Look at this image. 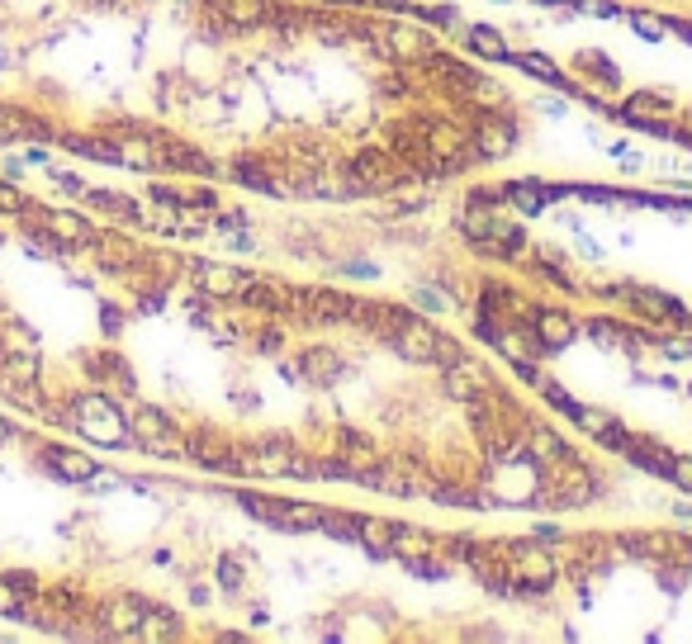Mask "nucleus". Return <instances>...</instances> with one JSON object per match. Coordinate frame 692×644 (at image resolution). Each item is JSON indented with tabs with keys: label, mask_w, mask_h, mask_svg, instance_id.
Here are the masks:
<instances>
[{
	"label": "nucleus",
	"mask_w": 692,
	"mask_h": 644,
	"mask_svg": "<svg viewBox=\"0 0 692 644\" xmlns=\"http://www.w3.org/2000/svg\"><path fill=\"white\" fill-rule=\"evenodd\" d=\"M5 578H10V583H15L24 597H34V592H38V578H34V573H5Z\"/></svg>",
	"instance_id": "41"
},
{
	"label": "nucleus",
	"mask_w": 692,
	"mask_h": 644,
	"mask_svg": "<svg viewBox=\"0 0 692 644\" xmlns=\"http://www.w3.org/2000/svg\"><path fill=\"white\" fill-rule=\"evenodd\" d=\"M527 450H531V460L536 465H560L569 450H565V441L555 436V431H546V427H531L527 431Z\"/></svg>",
	"instance_id": "21"
},
{
	"label": "nucleus",
	"mask_w": 692,
	"mask_h": 644,
	"mask_svg": "<svg viewBox=\"0 0 692 644\" xmlns=\"http://www.w3.org/2000/svg\"><path fill=\"white\" fill-rule=\"evenodd\" d=\"M536 536H541V540H560V526H546V521H541V526H536Z\"/></svg>",
	"instance_id": "45"
},
{
	"label": "nucleus",
	"mask_w": 692,
	"mask_h": 644,
	"mask_svg": "<svg viewBox=\"0 0 692 644\" xmlns=\"http://www.w3.org/2000/svg\"><path fill=\"white\" fill-rule=\"evenodd\" d=\"M0 360H5V375L19 379V389H29V384L38 379V360L34 356H0Z\"/></svg>",
	"instance_id": "33"
},
{
	"label": "nucleus",
	"mask_w": 692,
	"mask_h": 644,
	"mask_svg": "<svg viewBox=\"0 0 692 644\" xmlns=\"http://www.w3.org/2000/svg\"><path fill=\"white\" fill-rule=\"evenodd\" d=\"M508 573H517L527 588L522 592H550V583H555V559H550V550H541V545H531V540H508Z\"/></svg>",
	"instance_id": "1"
},
{
	"label": "nucleus",
	"mask_w": 692,
	"mask_h": 644,
	"mask_svg": "<svg viewBox=\"0 0 692 644\" xmlns=\"http://www.w3.org/2000/svg\"><path fill=\"white\" fill-rule=\"evenodd\" d=\"M346 270H351V275H375V266H370V261H351Z\"/></svg>",
	"instance_id": "46"
},
{
	"label": "nucleus",
	"mask_w": 692,
	"mask_h": 644,
	"mask_svg": "<svg viewBox=\"0 0 692 644\" xmlns=\"http://www.w3.org/2000/svg\"><path fill=\"white\" fill-rule=\"evenodd\" d=\"M541 389H546V403H550V408H560L565 417H574V412H579V403H574V398H569L560 384H541Z\"/></svg>",
	"instance_id": "37"
},
{
	"label": "nucleus",
	"mask_w": 692,
	"mask_h": 644,
	"mask_svg": "<svg viewBox=\"0 0 692 644\" xmlns=\"http://www.w3.org/2000/svg\"><path fill=\"white\" fill-rule=\"evenodd\" d=\"M190 280H195V289L209 294V299H242L247 285H252V275H242V270H233V266H214V261H195V266H190Z\"/></svg>",
	"instance_id": "6"
},
{
	"label": "nucleus",
	"mask_w": 692,
	"mask_h": 644,
	"mask_svg": "<svg viewBox=\"0 0 692 644\" xmlns=\"http://www.w3.org/2000/svg\"><path fill=\"white\" fill-rule=\"evenodd\" d=\"M242 304L266 308V313H290V289L275 285V280H252L247 294H242Z\"/></svg>",
	"instance_id": "18"
},
{
	"label": "nucleus",
	"mask_w": 692,
	"mask_h": 644,
	"mask_svg": "<svg viewBox=\"0 0 692 644\" xmlns=\"http://www.w3.org/2000/svg\"><path fill=\"white\" fill-rule=\"evenodd\" d=\"M337 446H342V460L351 469H375V465H380V455H375V446H370V436H365V431H351V427H346Z\"/></svg>",
	"instance_id": "20"
},
{
	"label": "nucleus",
	"mask_w": 692,
	"mask_h": 644,
	"mask_svg": "<svg viewBox=\"0 0 692 644\" xmlns=\"http://www.w3.org/2000/svg\"><path fill=\"white\" fill-rule=\"evenodd\" d=\"M465 43H470V53H479L484 62H512L508 38L498 34V29H489V24H474V29H465Z\"/></svg>",
	"instance_id": "16"
},
{
	"label": "nucleus",
	"mask_w": 692,
	"mask_h": 644,
	"mask_svg": "<svg viewBox=\"0 0 692 644\" xmlns=\"http://www.w3.org/2000/svg\"><path fill=\"white\" fill-rule=\"evenodd\" d=\"M328 5H346V0H328Z\"/></svg>",
	"instance_id": "49"
},
{
	"label": "nucleus",
	"mask_w": 692,
	"mask_h": 644,
	"mask_svg": "<svg viewBox=\"0 0 692 644\" xmlns=\"http://www.w3.org/2000/svg\"><path fill=\"white\" fill-rule=\"evenodd\" d=\"M43 460L53 465L57 479H67V483H91V474H95V460H86L81 450H67V446H43Z\"/></svg>",
	"instance_id": "14"
},
{
	"label": "nucleus",
	"mask_w": 692,
	"mask_h": 644,
	"mask_svg": "<svg viewBox=\"0 0 692 644\" xmlns=\"http://www.w3.org/2000/svg\"><path fill=\"white\" fill-rule=\"evenodd\" d=\"M512 62H517V67H522L527 76L546 81V86H569L565 72H560V67H555V62H550L546 53H512Z\"/></svg>",
	"instance_id": "26"
},
{
	"label": "nucleus",
	"mask_w": 692,
	"mask_h": 644,
	"mask_svg": "<svg viewBox=\"0 0 692 644\" xmlns=\"http://www.w3.org/2000/svg\"><path fill=\"white\" fill-rule=\"evenodd\" d=\"M228 176L237 180V185H247V190H261V195H280V185H275L266 171H252V161H233L228 166Z\"/></svg>",
	"instance_id": "29"
},
{
	"label": "nucleus",
	"mask_w": 692,
	"mask_h": 644,
	"mask_svg": "<svg viewBox=\"0 0 692 644\" xmlns=\"http://www.w3.org/2000/svg\"><path fill=\"white\" fill-rule=\"evenodd\" d=\"M669 479L683 483V488L692 493V460H688V455H674V469H669Z\"/></svg>",
	"instance_id": "39"
},
{
	"label": "nucleus",
	"mask_w": 692,
	"mask_h": 644,
	"mask_svg": "<svg viewBox=\"0 0 692 644\" xmlns=\"http://www.w3.org/2000/svg\"><path fill=\"white\" fill-rule=\"evenodd\" d=\"M95 251H100V261H105V266H133V261H138V247H133V242H128V237H119V233H95V242H91Z\"/></svg>",
	"instance_id": "25"
},
{
	"label": "nucleus",
	"mask_w": 692,
	"mask_h": 644,
	"mask_svg": "<svg viewBox=\"0 0 692 644\" xmlns=\"http://www.w3.org/2000/svg\"><path fill=\"white\" fill-rule=\"evenodd\" d=\"M152 143V157H157V171H185V176H214V161L204 157L200 147L181 143L171 133H147Z\"/></svg>",
	"instance_id": "2"
},
{
	"label": "nucleus",
	"mask_w": 692,
	"mask_h": 644,
	"mask_svg": "<svg viewBox=\"0 0 692 644\" xmlns=\"http://www.w3.org/2000/svg\"><path fill=\"white\" fill-rule=\"evenodd\" d=\"M413 304H418V308H427V313H441V308H446V294H441V289H427V285H418V289H413Z\"/></svg>",
	"instance_id": "36"
},
{
	"label": "nucleus",
	"mask_w": 692,
	"mask_h": 644,
	"mask_svg": "<svg viewBox=\"0 0 692 644\" xmlns=\"http://www.w3.org/2000/svg\"><path fill=\"white\" fill-rule=\"evenodd\" d=\"M531 337L541 341V351H546V356H555V351L574 346L579 327H574V318H569L565 308H541V313H536V322H531Z\"/></svg>",
	"instance_id": "10"
},
{
	"label": "nucleus",
	"mask_w": 692,
	"mask_h": 644,
	"mask_svg": "<svg viewBox=\"0 0 692 644\" xmlns=\"http://www.w3.org/2000/svg\"><path fill=\"white\" fill-rule=\"evenodd\" d=\"M607 294H612V299H621V304H631L636 313H645V318L683 322V313H688V308L678 304L674 294H659V289H645V285H612Z\"/></svg>",
	"instance_id": "7"
},
{
	"label": "nucleus",
	"mask_w": 692,
	"mask_h": 644,
	"mask_svg": "<svg viewBox=\"0 0 692 644\" xmlns=\"http://www.w3.org/2000/svg\"><path fill=\"white\" fill-rule=\"evenodd\" d=\"M76 417L81 422H128L119 403H110L105 394H76Z\"/></svg>",
	"instance_id": "24"
},
{
	"label": "nucleus",
	"mask_w": 692,
	"mask_h": 644,
	"mask_svg": "<svg viewBox=\"0 0 692 644\" xmlns=\"http://www.w3.org/2000/svg\"><path fill=\"white\" fill-rule=\"evenodd\" d=\"M86 199H91L100 214L124 218V223H138V209H143V204H133L128 195H119V190H86Z\"/></svg>",
	"instance_id": "23"
},
{
	"label": "nucleus",
	"mask_w": 692,
	"mask_h": 644,
	"mask_svg": "<svg viewBox=\"0 0 692 644\" xmlns=\"http://www.w3.org/2000/svg\"><path fill=\"white\" fill-rule=\"evenodd\" d=\"M133 640H181V621H176V611H166V607H147L143 616V626L133 630Z\"/></svg>",
	"instance_id": "19"
},
{
	"label": "nucleus",
	"mask_w": 692,
	"mask_h": 644,
	"mask_svg": "<svg viewBox=\"0 0 692 644\" xmlns=\"http://www.w3.org/2000/svg\"><path fill=\"white\" fill-rule=\"evenodd\" d=\"M185 455L200 469H214V474H237V450L228 441H219L214 431H200V436H185Z\"/></svg>",
	"instance_id": "9"
},
{
	"label": "nucleus",
	"mask_w": 692,
	"mask_h": 644,
	"mask_svg": "<svg viewBox=\"0 0 692 644\" xmlns=\"http://www.w3.org/2000/svg\"><path fill=\"white\" fill-rule=\"evenodd\" d=\"M318 531L337 540H361V517H342V512H318Z\"/></svg>",
	"instance_id": "31"
},
{
	"label": "nucleus",
	"mask_w": 692,
	"mask_h": 644,
	"mask_svg": "<svg viewBox=\"0 0 692 644\" xmlns=\"http://www.w3.org/2000/svg\"><path fill=\"white\" fill-rule=\"evenodd\" d=\"M119 327H124V318H119L114 308H105V332H119Z\"/></svg>",
	"instance_id": "43"
},
{
	"label": "nucleus",
	"mask_w": 692,
	"mask_h": 644,
	"mask_svg": "<svg viewBox=\"0 0 692 644\" xmlns=\"http://www.w3.org/2000/svg\"><path fill=\"white\" fill-rule=\"evenodd\" d=\"M631 29H636L640 38H650V43L669 34V24H664L659 15H645V10H631Z\"/></svg>",
	"instance_id": "35"
},
{
	"label": "nucleus",
	"mask_w": 692,
	"mask_h": 644,
	"mask_svg": "<svg viewBox=\"0 0 692 644\" xmlns=\"http://www.w3.org/2000/svg\"><path fill=\"white\" fill-rule=\"evenodd\" d=\"M147 616V602H138V597H119V602H110L105 607V635H133V630L143 626Z\"/></svg>",
	"instance_id": "15"
},
{
	"label": "nucleus",
	"mask_w": 692,
	"mask_h": 644,
	"mask_svg": "<svg viewBox=\"0 0 692 644\" xmlns=\"http://www.w3.org/2000/svg\"><path fill=\"white\" fill-rule=\"evenodd\" d=\"M503 195L531 218V214H546L550 199H565L569 185H531V180H512V185H503Z\"/></svg>",
	"instance_id": "12"
},
{
	"label": "nucleus",
	"mask_w": 692,
	"mask_h": 644,
	"mask_svg": "<svg viewBox=\"0 0 692 644\" xmlns=\"http://www.w3.org/2000/svg\"><path fill=\"white\" fill-rule=\"evenodd\" d=\"M351 308H356L351 294H337V289H309V322H318V327L351 322Z\"/></svg>",
	"instance_id": "13"
},
{
	"label": "nucleus",
	"mask_w": 692,
	"mask_h": 644,
	"mask_svg": "<svg viewBox=\"0 0 692 644\" xmlns=\"http://www.w3.org/2000/svg\"><path fill=\"white\" fill-rule=\"evenodd\" d=\"M290 455L294 450L285 441H256V446L237 450V474H266V479H275V474L290 469Z\"/></svg>",
	"instance_id": "8"
},
{
	"label": "nucleus",
	"mask_w": 692,
	"mask_h": 644,
	"mask_svg": "<svg viewBox=\"0 0 692 644\" xmlns=\"http://www.w3.org/2000/svg\"><path fill=\"white\" fill-rule=\"evenodd\" d=\"M128 431H133V441L143 450H152V455H171V450H176V422L157 408H143V403H138V408L128 412Z\"/></svg>",
	"instance_id": "3"
},
{
	"label": "nucleus",
	"mask_w": 692,
	"mask_h": 644,
	"mask_svg": "<svg viewBox=\"0 0 692 644\" xmlns=\"http://www.w3.org/2000/svg\"><path fill=\"white\" fill-rule=\"evenodd\" d=\"M456 223H460V233L470 237V242H489V237H493V223H498V209H489V204H470V209H465Z\"/></svg>",
	"instance_id": "22"
},
{
	"label": "nucleus",
	"mask_w": 692,
	"mask_h": 644,
	"mask_svg": "<svg viewBox=\"0 0 692 644\" xmlns=\"http://www.w3.org/2000/svg\"><path fill=\"white\" fill-rule=\"evenodd\" d=\"M62 147H67V152H76V157L105 161V166H124V157H119V143H110V138H81V133H67V138H62Z\"/></svg>",
	"instance_id": "17"
},
{
	"label": "nucleus",
	"mask_w": 692,
	"mask_h": 644,
	"mask_svg": "<svg viewBox=\"0 0 692 644\" xmlns=\"http://www.w3.org/2000/svg\"><path fill=\"white\" fill-rule=\"evenodd\" d=\"M10 436H15V427H10V422L0 417V441H10Z\"/></svg>",
	"instance_id": "47"
},
{
	"label": "nucleus",
	"mask_w": 692,
	"mask_h": 644,
	"mask_svg": "<svg viewBox=\"0 0 692 644\" xmlns=\"http://www.w3.org/2000/svg\"><path fill=\"white\" fill-rule=\"evenodd\" d=\"M91 5H110V0H91Z\"/></svg>",
	"instance_id": "48"
},
{
	"label": "nucleus",
	"mask_w": 692,
	"mask_h": 644,
	"mask_svg": "<svg viewBox=\"0 0 692 644\" xmlns=\"http://www.w3.org/2000/svg\"><path fill=\"white\" fill-rule=\"evenodd\" d=\"M394 536H399V521L361 517V545H370L375 555H380V550H389V545H394Z\"/></svg>",
	"instance_id": "28"
},
{
	"label": "nucleus",
	"mask_w": 692,
	"mask_h": 644,
	"mask_svg": "<svg viewBox=\"0 0 692 644\" xmlns=\"http://www.w3.org/2000/svg\"><path fill=\"white\" fill-rule=\"evenodd\" d=\"M351 176H356L361 190H394V185H403L413 171H408L394 152H361V157L351 161Z\"/></svg>",
	"instance_id": "4"
},
{
	"label": "nucleus",
	"mask_w": 692,
	"mask_h": 644,
	"mask_svg": "<svg viewBox=\"0 0 692 644\" xmlns=\"http://www.w3.org/2000/svg\"><path fill=\"white\" fill-rule=\"evenodd\" d=\"M219 588L228 592V597H233V592H242V573H237L233 564H228V559L219 564Z\"/></svg>",
	"instance_id": "38"
},
{
	"label": "nucleus",
	"mask_w": 692,
	"mask_h": 644,
	"mask_svg": "<svg viewBox=\"0 0 692 644\" xmlns=\"http://www.w3.org/2000/svg\"><path fill=\"white\" fill-rule=\"evenodd\" d=\"M375 5H380V10H394V15H403V10H408V0H375Z\"/></svg>",
	"instance_id": "44"
},
{
	"label": "nucleus",
	"mask_w": 692,
	"mask_h": 644,
	"mask_svg": "<svg viewBox=\"0 0 692 644\" xmlns=\"http://www.w3.org/2000/svg\"><path fill=\"white\" fill-rule=\"evenodd\" d=\"M0 616H5V621H24V616H29V597H24L5 573H0Z\"/></svg>",
	"instance_id": "30"
},
{
	"label": "nucleus",
	"mask_w": 692,
	"mask_h": 644,
	"mask_svg": "<svg viewBox=\"0 0 692 644\" xmlns=\"http://www.w3.org/2000/svg\"><path fill=\"white\" fill-rule=\"evenodd\" d=\"M470 143H474V152H479V161H493V157H508L512 143H517V133H512V124L484 114V119L470 128Z\"/></svg>",
	"instance_id": "11"
},
{
	"label": "nucleus",
	"mask_w": 692,
	"mask_h": 644,
	"mask_svg": "<svg viewBox=\"0 0 692 644\" xmlns=\"http://www.w3.org/2000/svg\"><path fill=\"white\" fill-rule=\"evenodd\" d=\"M574 427L588 431V436H602V431L612 427V412H602V408H583V403H579V412H574Z\"/></svg>",
	"instance_id": "34"
},
{
	"label": "nucleus",
	"mask_w": 692,
	"mask_h": 644,
	"mask_svg": "<svg viewBox=\"0 0 692 644\" xmlns=\"http://www.w3.org/2000/svg\"><path fill=\"white\" fill-rule=\"evenodd\" d=\"M304 370H309L313 384H332V379L342 375V360H337V351L318 346V351H304Z\"/></svg>",
	"instance_id": "27"
},
{
	"label": "nucleus",
	"mask_w": 692,
	"mask_h": 644,
	"mask_svg": "<svg viewBox=\"0 0 692 644\" xmlns=\"http://www.w3.org/2000/svg\"><path fill=\"white\" fill-rule=\"evenodd\" d=\"M588 332H593V341H598V346H621V351H631V332H626V327H617V322L598 318V322H588Z\"/></svg>",
	"instance_id": "32"
},
{
	"label": "nucleus",
	"mask_w": 692,
	"mask_h": 644,
	"mask_svg": "<svg viewBox=\"0 0 692 644\" xmlns=\"http://www.w3.org/2000/svg\"><path fill=\"white\" fill-rule=\"evenodd\" d=\"M583 67H588V72H598L602 81H612V86H617V67H612V62H602V57H579Z\"/></svg>",
	"instance_id": "40"
},
{
	"label": "nucleus",
	"mask_w": 692,
	"mask_h": 644,
	"mask_svg": "<svg viewBox=\"0 0 692 644\" xmlns=\"http://www.w3.org/2000/svg\"><path fill=\"white\" fill-rule=\"evenodd\" d=\"M19 218H24L29 228H43V233L62 237L67 247H91V242H95L91 218L72 214V209H43V214H29V209H24V214H19Z\"/></svg>",
	"instance_id": "5"
},
{
	"label": "nucleus",
	"mask_w": 692,
	"mask_h": 644,
	"mask_svg": "<svg viewBox=\"0 0 692 644\" xmlns=\"http://www.w3.org/2000/svg\"><path fill=\"white\" fill-rule=\"evenodd\" d=\"M669 34H678L683 43H692V19H669Z\"/></svg>",
	"instance_id": "42"
}]
</instances>
